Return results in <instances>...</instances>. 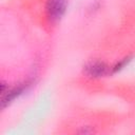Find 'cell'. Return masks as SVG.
Instances as JSON below:
<instances>
[{
    "label": "cell",
    "instance_id": "3957f363",
    "mask_svg": "<svg viewBox=\"0 0 135 135\" xmlns=\"http://www.w3.org/2000/svg\"><path fill=\"white\" fill-rule=\"evenodd\" d=\"M24 91V85H18V86H15L11 90H8L7 92H4L2 94V108H5L12 100H14L16 97H18L22 92Z\"/></svg>",
    "mask_w": 135,
    "mask_h": 135
},
{
    "label": "cell",
    "instance_id": "277c9868",
    "mask_svg": "<svg viewBox=\"0 0 135 135\" xmlns=\"http://www.w3.org/2000/svg\"><path fill=\"white\" fill-rule=\"evenodd\" d=\"M130 61V58H124L123 60H121L120 62H118L114 68H113V72H117V71H119V70H121L128 62Z\"/></svg>",
    "mask_w": 135,
    "mask_h": 135
},
{
    "label": "cell",
    "instance_id": "6da1fadb",
    "mask_svg": "<svg viewBox=\"0 0 135 135\" xmlns=\"http://www.w3.org/2000/svg\"><path fill=\"white\" fill-rule=\"evenodd\" d=\"M68 6V0H47L46 14L51 20H58L62 17Z\"/></svg>",
    "mask_w": 135,
    "mask_h": 135
},
{
    "label": "cell",
    "instance_id": "7a4b0ae2",
    "mask_svg": "<svg viewBox=\"0 0 135 135\" xmlns=\"http://www.w3.org/2000/svg\"><path fill=\"white\" fill-rule=\"evenodd\" d=\"M84 72L90 77L98 78L108 75L110 73V66L102 61H92L85 65Z\"/></svg>",
    "mask_w": 135,
    "mask_h": 135
}]
</instances>
